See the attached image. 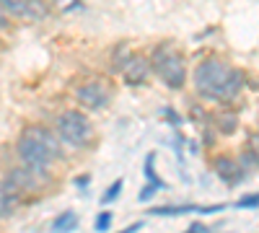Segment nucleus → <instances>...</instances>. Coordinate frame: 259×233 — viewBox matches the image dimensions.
<instances>
[{"instance_id":"obj_1","label":"nucleus","mask_w":259,"mask_h":233,"mask_svg":"<svg viewBox=\"0 0 259 233\" xmlns=\"http://www.w3.org/2000/svg\"><path fill=\"white\" fill-rule=\"evenodd\" d=\"M244 86V75L226 65L221 60H205L202 65H197L194 70V88H197L200 96L205 99H212V101H231L236 94L241 91Z\"/></svg>"},{"instance_id":"obj_2","label":"nucleus","mask_w":259,"mask_h":233,"mask_svg":"<svg viewBox=\"0 0 259 233\" xmlns=\"http://www.w3.org/2000/svg\"><path fill=\"white\" fill-rule=\"evenodd\" d=\"M18 158L24 166H29L31 171L39 176L47 174V168L62 156V140L57 132H50L45 127H29V130L18 137Z\"/></svg>"},{"instance_id":"obj_3","label":"nucleus","mask_w":259,"mask_h":233,"mask_svg":"<svg viewBox=\"0 0 259 233\" xmlns=\"http://www.w3.org/2000/svg\"><path fill=\"white\" fill-rule=\"evenodd\" d=\"M57 137L62 143H68L73 148H83V145H89L91 137H94V127L89 122V117H85L83 112H62L57 117Z\"/></svg>"},{"instance_id":"obj_4","label":"nucleus","mask_w":259,"mask_h":233,"mask_svg":"<svg viewBox=\"0 0 259 233\" xmlns=\"http://www.w3.org/2000/svg\"><path fill=\"white\" fill-rule=\"evenodd\" d=\"M150 65L158 70V75L163 78L166 86L171 88H182L184 86V78H187V70H184V60L182 55H177L174 50L168 47H158L150 57Z\"/></svg>"},{"instance_id":"obj_5","label":"nucleus","mask_w":259,"mask_h":233,"mask_svg":"<svg viewBox=\"0 0 259 233\" xmlns=\"http://www.w3.org/2000/svg\"><path fill=\"white\" fill-rule=\"evenodd\" d=\"M119 73H122V78H124L127 86L138 88V86H143V83L148 80V75H150V60L135 57V55H133V57L127 60V65H124Z\"/></svg>"},{"instance_id":"obj_6","label":"nucleus","mask_w":259,"mask_h":233,"mask_svg":"<svg viewBox=\"0 0 259 233\" xmlns=\"http://www.w3.org/2000/svg\"><path fill=\"white\" fill-rule=\"evenodd\" d=\"M78 101L89 109H104L109 104V91H106L101 83H85V86L78 88Z\"/></svg>"},{"instance_id":"obj_7","label":"nucleus","mask_w":259,"mask_h":233,"mask_svg":"<svg viewBox=\"0 0 259 233\" xmlns=\"http://www.w3.org/2000/svg\"><path fill=\"white\" fill-rule=\"evenodd\" d=\"M6 181L16 189V192L21 195V192H29V189H34L36 187V181H39V174L36 171H31L29 166H24V168H13V171L6 176Z\"/></svg>"},{"instance_id":"obj_8","label":"nucleus","mask_w":259,"mask_h":233,"mask_svg":"<svg viewBox=\"0 0 259 233\" xmlns=\"http://www.w3.org/2000/svg\"><path fill=\"white\" fill-rule=\"evenodd\" d=\"M215 171L221 174V179L226 181V184H236L246 171L236 163V161H231V158H226V156H221V158H215Z\"/></svg>"},{"instance_id":"obj_9","label":"nucleus","mask_w":259,"mask_h":233,"mask_svg":"<svg viewBox=\"0 0 259 233\" xmlns=\"http://www.w3.org/2000/svg\"><path fill=\"white\" fill-rule=\"evenodd\" d=\"M18 192H16V189L3 179V181H0V218H6V215H11L13 213V210H16V205H18Z\"/></svg>"},{"instance_id":"obj_10","label":"nucleus","mask_w":259,"mask_h":233,"mask_svg":"<svg viewBox=\"0 0 259 233\" xmlns=\"http://www.w3.org/2000/svg\"><path fill=\"white\" fill-rule=\"evenodd\" d=\"M26 3L29 0H0V11H3L6 16L26 18Z\"/></svg>"},{"instance_id":"obj_11","label":"nucleus","mask_w":259,"mask_h":233,"mask_svg":"<svg viewBox=\"0 0 259 233\" xmlns=\"http://www.w3.org/2000/svg\"><path fill=\"white\" fill-rule=\"evenodd\" d=\"M75 228H78V215L70 213V210L52 220V230H75Z\"/></svg>"},{"instance_id":"obj_12","label":"nucleus","mask_w":259,"mask_h":233,"mask_svg":"<svg viewBox=\"0 0 259 233\" xmlns=\"http://www.w3.org/2000/svg\"><path fill=\"white\" fill-rule=\"evenodd\" d=\"M130 57H133V52L127 50V44H117V47H114V55H112V70L119 73V70L127 65Z\"/></svg>"},{"instance_id":"obj_13","label":"nucleus","mask_w":259,"mask_h":233,"mask_svg":"<svg viewBox=\"0 0 259 233\" xmlns=\"http://www.w3.org/2000/svg\"><path fill=\"white\" fill-rule=\"evenodd\" d=\"M119 189H122V181L117 179V181L109 187V192H106V195L101 197V205H109V202H114V200L119 197Z\"/></svg>"},{"instance_id":"obj_14","label":"nucleus","mask_w":259,"mask_h":233,"mask_svg":"<svg viewBox=\"0 0 259 233\" xmlns=\"http://www.w3.org/2000/svg\"><path fill=\"white\" fill-rule=\"evenodd\" d=\"M153 161H156V156L150 153V156H148V161H145V168H143V171H145V176H148L150 181L161 187V179H158V176H156V171H153Z\"/></svg>"},{"instance_id":"obj_15","label":"nucleus","mask_w":259,"mask_h":233,"mask_svg":"<svg viewBox=\"0 0 259 233\" xmlns=\"http://www.w3.org/2000/svg\"><path fill=\"white\" fill-rule=\"evenodd\" d=\"M241 168H244V171H251V168H256V153L251 151H244L241 153Z\"/></svg>"},{"instance_id":"obj_16","label":"nucleus","mask_w":259,"mask_h":233,"mask_svg":"<svg viewBox=\"0 0 259 233\" xmlns=\"http://www.w3.org/2000/svg\"><path fill=\"white\" fill-rule=\"evenodd\" d=\"M156 189H158V184H153V181H148V184H145V187L140 189V195H138V200H140V202L150 200V197L156 195Z\"/></svg>"},{"instance_id":"obj_17","label":"nucleus","mask_w":259,"mask_h":233,"mask_svg":"<svg viewBox=\"0 0 259 233\" xmlns=\"http://www.w3.org/2000/svg\"><path fill=\"white\" fill-rule=\"evenodd\" d=\"M236 130V117H221V132H233Z\"/></svg>"},{"instance_id":"obj_18","label":"nucleus","mask_w":259,"mask_h":233,"mask_svg":"<svg viewBox=\"0 0 259 233\" xmlns=\"http://www.w3.org/2000/svg\"><path fill=\"white\" fill-rule=\"evenodd\" d=\"M109 225H112V213H101L96 218V230H106Z\"/></svg>"},{"instance_id":"obj_19","label":"nucleus","mask_w":259,"mask_h":233,"mask_svg":"<svg viewBox=\"0 0 259 233\" xmlns=\"http://www.w3.org/2000/svg\"><path fill=\"white\" fill-rule=\"evenodd\" d=\"M256 205H259V197H256V195H249V197H241V200H239V207H251V210H254Z\"/></svg>"},{"instance_id":"obj_20","label":"nucleus","mask_w":259,"mask_h":233,"mask_svg":"<svg viewBox=\"0 0 259 233\" xmlns=\"http://www.w3.org/2000/svg\"><path fill=\"white\" fill-rule=\"evenodd\" d=\"M189 230H192V233H205L207 228H205L202 223H192V225H189Z\"/></svg>"},{"instance_id":"obj_21","label":"nucleus","mask_w":259,"mask_h":233,"mask_svg":"<svg viewBox=\"0 0 259 233\" xmlns=\"http://www.w3.org/2000/svg\"><path fill=\"white\" fill-rule=\"evenodd\" d=\"M6 26H8V16L0 11V29H6Z\"/></svg>"},{"instance_id":"obj_22","label":"nucleus","mask_w":259,"mask_h":233,"mask_svg":"<svg viewBox=\"0 0 259 233\" xmlns=\"http://www.w3.org/2000/svg\"><path fill=\"white\" fill-rule=\"evenodd\" d=\"M75 184H78V187H85V184H89V176H80Z\"/></svg>"}]
</instances>
